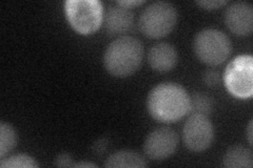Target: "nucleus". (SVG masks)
Listing matches in <instances>:
<instances>
[{
    "mask_svg": "<svg viewBox=\"0 0 253 168\" xmlns=\"http://www.w3.org/2000/svg\"><path fill=\"white\" fill-rule=\"evenodd\" d=\"M191 99L183 86L174 82L156 85L148 95L149 114L158 122L173 123L190 113Z\"/></svg>",
    "mask_w": 253,
    "mask_h": 168,
    "instance_id": "f257e3e1",
    "label": "nucleus"
},
{
    "mask_svg": "<svg viewBox=\"0 0 253 168\" xmlns=\"http://www.w3.org/2000/svg\"><path fill=\"white\" fill-rule=\"evenodd\" d=\"M144 58V46L132 36H122L111 42L104 55V66L114 77H129L139 68Z\"/></svg>",
    "mask_w": 253,
    "mask_h": 168,
    "instance_id": "f03ea898",
    "label": "nucleus"
},
{
    "mask_svg": "<svg viewBox=\"0 0 253 168\" xmlns=\"http://www.w3.org/2000/svg\"><path fill=\"white\" fill-rule=\"evenodd\" d=\"M196 57L208 66H219L232 53L231 40L224 32L205 29L196 34L193 41Z\"/></svg>",
    "mask_w": 253,
    "mask_h": 168,
    "instance_id": "7ed1b4c3",
    "label": "nucleus"
},
{
    "mask_svg": "<svg viewBox=\"0 0 253 168\" xmlns=\"http://www.w3.org/2000/svg\"><path fill=\"white\" fill-rule=\"evenodd\" d=\"M177 21L176 7L171 2L156 1L141 12L138 27L148 38L160 39L169 35Z\"/></svg>",
    "mask_w": 253,
    "mask_h": 168,
    "instance_id": "20e7f679",
    "label": "nucleus"
},
{
    "mask_svg": "<svg viewBox=\"0 0 253 168\" xmlns=\"http://www.w3.org/2000/svg\"><path fill=\"white\" fill-rule=\"evenodd\" d=\"M65 13L70 26L82 35L96 32L104 21V4L98 0H67Z\"/></svg>",
    "mask_w": 253,
    "mask_h": 168,
    "instance_id": "39448f33",
    "label": "nucleus"
},
{
    "mask_svg": "<svg viewBox=\"0 0 253 168\" xmlns=\"http://www.w3.org/2000/svg\"><path fill=\"white\" fill-rule=\"evenodd\" d=\"M253 58L251 55L235 57L225 69L224 83L226 89L236 98L247 99L253 94L252 82Z\"/></svg>",
    "mask_w": 253,
    "mask_h": 168,
    "instance_id": "423d86ee",
    "label": "nucleus"
},
{
    "mask_svg": "<svg viewBox=\"0 0 253 168\" xmlns=\"http://www.w3.org/2000/svg\"><path fill=\"white\" fill-rule=\"evenodd\" d=\"M183 140L190 151L203 153L211 146L214 140V126L208 117L193 114L184 125Z\"/></svg>",
    "mask_w": 253,
    "mask_h": 168,
    "instance_id": "0eeeda50",
    "label": "nucleus"
},
{
    "mask_svg": "<svg viewBox=\"0 0 253 168\" xmlns=\"http://www.w3.org/2000/svg\"><path fill=\"white\" fill-rule=\"evenodd\" d=\"M178 146V135L170 127H160L148 134L144 143L146 156L153 161L171 157Z\"/></svg>",
    "mask_w": 253,
    "mask_h": 168,
    "instance_id": "6e6552de",
    "label": "nucleus"
},
{
    "mask_svg": "<svg viewBox=\"0 0 253 168\" xmlns=\"http://www.w3.org/2000/svg\"><path fill=\"white\" fill-rule=\"evenodd\" d=\"M227 28L236 36H249L253 31V7L249 2L237 1L229 5L225 12Z\"/></svg>",
    "mask_w": 253,
    "mask_h": 168,
    "instance_id": "1a4fd4ad",
    "label": "nucleus"
},
{
    "mask_svg": "<svg viewBox=\"0 0 253 168\" xmlns=\"http://www.w3.org/2000/svg\"><path fill=\"white\" fill-rule=\"evenodd\" d=\"M134 14L130 7L116 4L111 6L105 16V28L109 36L128 33L132 29Z\"/></svg>",
    "mask_w": 253,
    "mask_h": 168,
    "instance_id": "9d476101",
    "label": "nucleus"
},
{
    "mask_svg": "<svg viewBox=\"0 0 253 168\" xmlns=\"http://www.w3.org/2000/svg\"><path fill=\"white\" fill-rule=\"evenodd\" d=\"M178 61V55L173 45L160 42L150 47L148 52V62L154 70L165 73L171 70L176 66Z\"/></svg>",
    "mask_w": 253,
    "mask_h": 168,
    "instance_id": "9b49d317",
    "label": "nucleus"
},
{
    "mask_svg": "<svg viewBox=\"0 0 253 168\" xmlns=\"http://www.w3.org/2000/svg\"><path fill=\"white\" fill-rule=\"evenodd\" d=\"M147 166L148 163L144 157L136 151L128 149L118 150L110 155L105 162V167L108 168H141Z\"/></svg>",
    "mask_w": 253,
    "mask_h": 168,
    "instance_id": "f8f14e48",
    "label": "nucleus"
},
{
    "mask_svg": "<svg viewBox=\"0 0 253 168\" xmlns=\"http://www.w3.org/2000/svg\"><path fill=\"white\" fill-rule=\"evenodd\" d=\"M223 164L228 168H251L253 166L251 150L242 145H234L226 151Z\"/></svg>",
    "mask_w": 253,
    "mask_h": 168,
    "instance_id": "ddd939ff",
    "label": "nucleus"
},
{
    "mask_svg": "<svg viewBox=\"0 0 253 168\" xmlns=\"http://www.w3.org/2000/svg\"><path fill=\"white\" fill-rule=\"evenodd\" d=\"M191 99V105H190L189 114H196L209 117L213 109H214V100L211 96L205 93H195Z\"/></svg>",
    "mask_w": 253,
    "mask_h": 168,
    "instance_id": "4468645a",
    "label": "nucleus"
},
{
    "mask_svg": "<svg viewBox=\"0 0 253 168\" xmlns=\"http://www.w3.org/2000/svg\"><path fill=\"white\" fill-rule=\"evenodd\" d=\"M17 144V134L13 126L6 122L0 123V158L3 159Z\"/></svg>",
    "mask_w": 253,
    "mask_h": 168,
    "instance_id": "2eb2a0df",
    "label": "nucleus"
},
{
    "mask_svg": "<svg viewBox=\"0 0 253 168\" xmlns=\"http://www.w3.org/2000/svg\"><path fill=\"white\" fill-rule=\"evenodd\" d=\"M2 168H37L39 164L34 158L28 155H14L9 158H3L0 162Z\"/></svg>",
    "mask_w": 253,
    "mask_h": 168,
    "instance_id": "dca6fc26",
    "label": "nucleus"
},
{
    "mask_svg": "<svg viewBox=\"0 0 253 168\" xmlns=\"http://www.w3.org/2000/svg\"><path fill=\"white\" fill-rule=\"evenodd\" d=\"M203 81L209 87H216L220 83V75L215 69H208L203 75Z\"/></svg>",
    "mask_w": 253,
    "mask_h": 168,
    "instance_id": "f3484780",
    "label": "nucleus"
},
{
    "mask_svg": "<svg viewBox=\"0 0 253 168\" xmlns=\"http://www.w3.org/2000/svg\"><path fill=\"white\" fill-rule=\"evenodd\" d=\"M54 164L57 167H73V158L69 153H61L55 158Z\"/></svg>",
    "mask_w": 253,
    "mask_h": 168,
    "instance_id": "a211bd4d",
    "label": "nucleus"
},
{
    "mask_svg": "<svg viewBox=\"0 0 253 168\" xmlns=\"http://www.w3.org/2000/svg\"><path fill=\"white\" fill-rule=\"evenodd\" d=\"M196 4L204 7L205 10L213 11L227 4V1H225V0H203V1H196Z\"/></svg>",
    "mask_w": 253,
    "mask_h": 168,
    "instance_id": "6ab92c4d",
    "label": "nucleus"
},
{
    "mask_svg": "<svg viewBox=\"0 0 253 168\" xmlns=\"http://www.w3.org/2000/svg\"><path fill=\"white\" fill-rule=\"evenodd\" d=\"M109 141L105 138H101L97 141H95L92 145V150L95 155H104L106 153V149L108 147Z\"/></svg>",
    "mask_w": 253,
    "mask_h": 168,
    "instance_id": "aec40b11",
    "label": "nucleus"
},
{
    "mask_svg": "<svg viewBox=\"0 0 253 168\" xmlns=\"http://www.w3.org/2000/svg\"><path fill=\"white\" fill-rule=\"evenodd\" d=\"M142 3H145L144 0H126V1H117L116 4H120L122 6H126V7H130L131 6H136V5H140Z\"/></svg>",
    "mask_w": 253,
    "mask_h": 168,
    "instance_id": "412c9836",
    "label": "nucleus"
},
{
    "mask_svg": "<svg viewBox=\"0 0 253 168\" xmlns=\"http://www.w3.org/2000/svg\"><path fill=\"white\" fill-rule=\"evenodd\" d=\"M73 167H95L96 168L97 165L94 164L92 162H78V163H75L73 164Z\"/></svg>",
    "mask_w": 253,
    "mask_h": 168,
    "instance_id": "4be33fe9",
    "label": "nucleus"
},
{
    "mask_svg": "<svg viewBox=\"0 0 253 168\" xmlns=\"http://www.w3.org/2000/svg\"><path fill=\"white\" fill-rule=\"evenodd\" d=\"M247 135H248V142H249L250 145H252V120L249 122V125H248Z\"/></svg>",
    "mask_w": 253,
    "mask_h": 168,
    "instance_id": "5701e85b",
    "label": "nucleus"
}]
</instances>
